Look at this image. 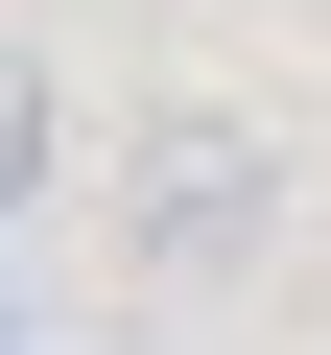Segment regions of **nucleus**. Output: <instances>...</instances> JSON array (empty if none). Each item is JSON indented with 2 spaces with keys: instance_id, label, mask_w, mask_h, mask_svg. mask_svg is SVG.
Listing matches in <instances>:
<instances>
[{
  "instance_id": "obj_1",
  "label": "nucleus",
  "mask_w": 331,
  "mask_h": 355,
  "mask_svg": "<svg viewBox=\"0 0 331 355\" xmlns=\"http://www.w3.org/2000/svg\"><path fill=\"white\" fill-rule=\"evenodd\" d=\"M284 237V142L260 119H142V166H118V261L142 284H237Z\"/></svg>"
},
{
  "instance_id": "obj_2",
  "label": "nucleus",
  "mask_w": 331,
  "mask_h": 355,
  "mask_svg": "<svg viewBox=\"0 0 331 355\" xmlns=\"http://www.w3.org/2000/svg\"><path fill=\"white\" fill-rule=\"evenodd\" d=\"M48 142H71V119H48V71H24V48H0V214H24V190H48Z\"/></svg>"
}]
</instances>
